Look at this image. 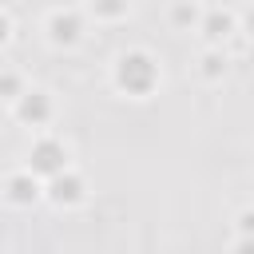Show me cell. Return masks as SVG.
Returning <instances> with one entry per match:
<instances>
[{
    "label": "cell",
    "mask_w": 254,
    "mask_h": 254,
    "mask_svg": "<svg viewBox=\"0 0 254 254\" xmlns=\"http://www.w3.org/2000/svg\"><path fill=\"white\" fill-rule=\"evenodd\" d=\"M20 115H24V119H44V115H48V99H44V91H24Z\"/></svg>",
    "instance_id": "cell-4"
},
{
    "label": "cell",
    "mask_w": 254,
    "mask_h": 254,
    "mask_svg": "<svg viewBox=\"0 0 254 254\" xmlns=\"http://www.w3.org/2000/svg\"><path fill=\"white\" fill-rule=\"evenodd\" d=\"M226 64H222V56H206V75H218Z\"/></svg>",
    "instance_id": "cell-8"
},
{
    "label": "cell",
    "mask_w": 254,
    "mask_h": 254,
    "mask_svg": "<svg viewBox=\"0 0 254 254\" xmlns=\"http://www.w3.org/2000/svg\"><path fill=\"white\" fill-rule=\"evenodd\" d=\"M155 83V67L147 56H123L119 60V87H127L131 95H147Z\"/></svg>",
    "instance_id": "cell-1"
},
{
    "label": "cell",
    "mask_w": 254,
    "mask_h": 254,
    "mask_svg": "<svg viewBox=\"0 0 254 254\" xmlns=\"http://www.w3.org/2000/svg\"><path fill=\"white\" fill-rule=\"evenodd\" d=\"M230 24H234L230 12H222V16L214 12V16L206 20V36H210V40H226V36H230Z\"/></svg>",
    "instance_id": "cell-6"
},
{
    "label": "cell",
    "mask_w": 254,
    "mask_h": 254,
    "mask_svg": "<svg viewBox=\"0 0 254 254\" xmlns=\"http://www.w3.org/2000/svg\"><path fill=\"white\" fill-rule=\"evenodd\" d=\"M238 234L242 238H254V210H242L238 214Z\"/></svg>",
    "instance_id": "cell-7"
},
{
    "label": "cell",
    "mask_w": 254,
    "mask_h": 254,
    "mask_svg": "<svg viewBox=\"0 0 254 254\" xmlns=\"http://www.w3.org/2000/svg\"><path fill=\"white\" fill-rule=\"evenodd\" d=\"M4 40H8V20L0 16V44H4Z\"/></svg>",
    "instance_id": "cell-9"
},
{
    "label": "cell",
    "mask_w": 254,
    "mask_h": 254,
    "mask_svg": "<svg viewBox=\"0 0 254 254\" xmlns=\"http://www.w3.org/2000/svg\"><path fill=\"white\" fill-rule=\"evenodd\" d=\"M60 159H64V147H60V143H40V147H36V163H32L28 171H36V175H56V171H60Z\"/></svg>",
    "instance_id": "cell-2"
},
{
    "label": "cell",
    "mask_w": 254,
    "mask_h": 254,
    "mask_svg": "<svg viewBox=\"0 0 254 254\" xmlns=\"http://www.w3.org/2000/svg\"><path fill=\"white\" fill-rule=\"evenodd\" d=\"M48 28H52V40L56 44H71L75 40V32H79V24H75V16L67 12H52V20H48Z\"/></svg>",
    "instance_id": "cell-3"
},
{
    "label": "cell",
    "mask_w": 254,
    "mask_h": 254,
    "mask_svg": "<svg viewBox=\"0 0 254 254\" xmlns=\"http://www.w3.org/2000/svg\"><path fill=\"white\" fill-rule=\"evenodd\" d=\"M8 187H12V198H16V202H28V198H36V194H40V190H36L32 171H28V175H20V179H12Z\"/></svg>",
    "instance_id": "cell-5"
}]
</instances>
